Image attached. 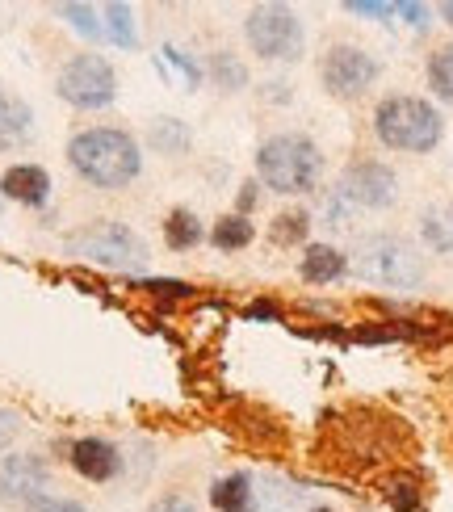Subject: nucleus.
<instances>
[{
    "label": "nucleus",
    "instance_id": "obj_1",
    "mask_svg": "<svg viewBox=\"0 0 453 512\" xmlns=\"http://www.w3.org/2000/svg\"><path fill=\"white\" fill-rule=\"evenodd\" d=\"M68 164L97 189H126L139 177L143 152L135 135L118 131V126H89V131L72 135Z\"/></svg>",
    "mask_w": 453,
    "mask_h": 512
},
{
    "label": "nucleus",
    "instance_id": "obj_2",
    "mask_svg": "<svg viewBox=\"0 0 453 512\" xmlns=\"http://www.w3.org/2000/svg\"><path fill=\"white\" fill-rule=\"evenodd\" d=\"M256 173L273 194H311L323 177V156L307 135H273L256 152Z\"/></svg>",
    "mask_w": 453,
    "mask_h": 512
},
{
    "label": "nucleus",
    "instance_id": "obj_3",
    "mask_svg": "<svg viewBox=\"0 0 453 512\" xmlns=\"http://www.w3.org/2000/svg\"><path fill=\"white\" fill-rule=\"evenodd\" d=\"M374 131L386 147L395 152H433L445 135V122H441V110L428 105L424 97H386L378 110H374Z\"/></svg>",
    "mask_w": 453,
    "mask_h": 512
},
{
    "label": "nucleus",
    "instance_id": "obj_4",
    "mask_svg": "<svg viewBox=\"0 0 453 512\" xmlns=\"http://www.w3.org/2000/svg\"><path fill=\"white\" fill-rule=\"evenodd\" d=\"M353 273L370 286L416 290L424 282V256L403 236H370V240H361L357 252H353Z\"/></svg>",
    "mask_w": 453,
    "mask_h": 512
},
{
    "label": "nucleus",
    "instance_id": "obj_5",
    "mask_svg": "<svg viewBox=\"0 0 453 512\" xmlns=\"http://www.w3.org/2000/svg\"><path fill=\"white\" fill-rule=\"evenodd\" d=\"M68 252L80 261H93L105 269H143L147 265V244L139 240V231H131L126 223H97L84 227L80 236L68 240Z\"/></svg>",
    "mask_w": 453,
    "mask_h": 512
},
{
    "label": "nucleus",
    "instance_id": "obj_6",
    "mask_svg": "<svg viewBox=\"0 0 453 512\" xmlns=\"http://www.w3.org/2000/svg\"><path fill=\"white\" fill-rule=\"evenodd\" d=\"M248 47L261 59H298L307 47V30H302L298 13H290L286 5H261L252 9L244 21Z\"/></svg>",
    "mask_w": 453,
    "mask_h": 512
},
{
    "label": "nucleus",
    "instance_id": "obj_7",
    "mask_svg": "<svg viewBox=\"0 0 453 512\" xmlns=\"http://www.w3.org/2000/svg\"><path fill=\"white\" fill-rule=\"evenodd\" d=\"M55 89L76 110H105L118 97V76L101 55H72L63 63Z\"/></svg>",
    "mask_w": 453,
    "mask_h": 512
},
{
    "label": "nucleus",
    "instance_id": "obj_8",
    "mask_svg": "<svg viewBox=\"0 0 453 512\" xmlns=\"http://www.w3.org/2000/svg\"><path fill=\"white\" fill-rule=\"evenodd\" d=\"M319 76H323V89H328L332 97L353 101V97L374 89V80L382 76V63L370 51L353 47V42H340V47H332L328 55H323Z\"/></svg>",
    "mask_w": 453,
    "mask_h": 512
},
{
    "label": "nucleus",
    "instance_id": "obj_9",
    "mask_svg": "<svg viewBox=\"0 0 453 512\" xmlns=\"http://www.w3.org/2000/svg\"><path fill=\"white\" fill-rule=\"evenodd\" d=\"M336 194H340L344 202H349V206L386 210V206H391V202L399 198V177H395L386 164H378V160H361V164H353L349 173L340 177Z\"/></svg>",
    "mask_w": 453,
    "mask_h": 512
},
{
    "label": "nucleus",
    "instance_id": "obj_10",
    "mask_svg": "<svg viewBox=\"0 0 453 512\" xmlns=\"http://www.w3.org/2000/svg\"><path fill=\"white\" fill-rule=\"evenodd\" d=\"M47 483H51V466L47 458L38 454H9L0 462V500L5 504H34L47 496Z\"/></svg>",
    "mask_w": 453,
    "mask_h": 512
},
{
    "label": "nucleus",
    "instance_id": "obj_11",
    "mask_svg": "<svg viewBox=\"0 0 453 512\" xmlns=\"http://www.w3.org/2000/svg\"><path fill=\"white\" fill-rule=\"evenodd\" d=\"M72 471L80 479H89V483H110L118 471H122V458H118V445L110 441H101V437H80L72 450Z\"/></svg>",
    "mask_w": 453,
    "mask_h": 512
},
{
    "label": "nucleus",
    "instance_id": "obj_12",
    "mask_svg": "<svg viewBox=\"0 0 453 512\" xmlns=\"http://www.w3.org/2000/svg\"><path fill=\"white\" fill-rule=\"evenodd\" d=\"M0 198H13L21 206H47L51 198V177L38 164H13L0 177Z\"/></svg>",
    "mask_w": 453,
    "mask_h": 512
},
{
    "label": "nucleus",
    "instance_id": "obj_13",
    "mask_svg": "<svg viewBox=\"0 0 453 512\" xmlns=\"http://www.w3.org/2000/svg\"><path fill=\"white\" fill-rule=\"evenodd\" d=\"M349 269V261H344V252H336L332 244H307V252H302V282H311V286H328L336 282V277Z\"/></svg>",
    "mask_w": 453,
    "mask_h": 512
},
{
    "label": "nucleus",
    "instance_id": "obj_14",
    "mask_svg": "<svg viewBox=\"0 0 453 512\" xmlns=\"http://www.w3.org/2000/svg\"><path fill=\"white\" fill-rule=\"evenodd\" d=\"M34 135V114L26 101L9 97L5 89H0V147H17L26 143Z\"/></svg>",
    "mask_w": 453,
    "mask_h": 512
},
{
    "label": "nucleus",
    "instance_id": "obj_15",
    "mask_svg": "<svg viewBox=\"0 0 453 512\" xmlns=\"http://www.w3.org/2000/svg\"><path fill=\"white\" fill-rule=\"evenodd\" d=\"M210 504H214V512H252V504H256L252 475L235 471V475L219 479V483L210 487Z\"/></svg>",
    "mask_w": 453,
    "mask_h": 512
},
{
    "label": "nucleus",
    "instance_id": "obj_16",
    "mask_svg": "<svg viewBox=\"0 0 453 512\" xmlns=\"http://www.w3.org/2000/svg\"><path fill=\"white\" fill-rule=\"evenodd\" d=\"M420 236L424 244L441 252V256H453V206H428L420 215Z\"/></svg>",
    "mask_w": 453,
    "mask_h": 512
},
{
    "label": "nucleus",
    "instance_id": "obj_17",
    "mask_svg": "<svg viewBox=\"0 0 453 512\" xmlns=\"http://www.w3.org/2000/svg\"><path fill=\"white\" fill-rule=\"evenodd\" d=\"M164 244L172 252H189V248H198L202 244V223L193 210L177 206V210H168V219H164Z\"/></svg>",
    "mask_w": 453,
    "mask_h": 512
},
{
    "label": "nucleus",
    "instance_id": "obj_18",
    "mask_svg": "<svg viewBox=\"0 0 453 512\" xmlns=\"http://www.w3.org/2000/svg\"><path fill=\"white\" fill-rule=\"evenodd\" d=\"M252 240H256V227L244 215H223L219 223H214V231H210V244L219 248V252H240Z\"/></svg>",
    "mask_w": 453,
    "mask_h": 512
},
{
    "label": "nucleus",
    "instance_id": "obj_19",
    "mask_svg": "<svg viewBox=\"0 0 453 512\" xmlns=\"http://www.w3.org/2000/svg\"><path fill=\"white\" fill-rule=\"evenodd\" d=\"M210 80L219 84V89H227V93H240L244 84H248L244 59L231 55V51H214V55H210Z\"/></svg>",
    "mask_w": 453,
    "mask_h": 512
},
{
    "label": "nucleus",
    "instance_id": "obj_20",
    "mask_svg": "<svg viewBox=\"0 0 453 512\" xmlns=\"http://www.w3.org/2000/svg\"><path fill=\"white\" fill-rule=\"evenodd\" d=\"M151 147L156 152H164V156H181L185 147H189V126L181 122V118H160L156 126H151Z\"/></svg>",
    "mask_w": 453,
    "mask_h": 512
},
{
    "label": "nucleus",
    "instance_id": "obj_21",
    "mask_svg": "<svg viewBox=\"0 0 453 512\" xmlns=\"http://www.w3.org/2000/svg\"><path fill=\"white\" fill-rule=\"evenodd\" d=\"M307 231H311V215H307V210H286V215L273 219L269 236H273V244L290 248V244H298V240H307Z\"/></svg>",
    "mask_w": 453,
    "mask_h": 512
},
{
    "label": "nucleus",
    "instance_id": "obj_22",
    "mask_svg": "<svg viewBox=\"0 0 453 512\" xmlns=\"http://www.w3.org/2000/svg\"><path fill=\"white\" fill-rule=\"evenodd\" d=\"M428 84H433L445 101H453V42H445V47L428 55Z\"/></svg>",
    "mask_w": 453,
    "mask_h": 512
},
{
    "label": "nucleus",
    "instance_id": "obj_23",
    "mask_svg": "<svg viewBox=\"0 0 453 512\" xmlns=\"http://www.w3.org/2000/svg\"><path fill=\"white\" fill-rule=\"evenodd\" d=\"M105 17H110V26H105V34H110L118 47H126L131 51L135 42H139V34H135V13L126 9V5H105Z\"/></svg>",
    "mask_w": 453,
    "mask_h": 512
},
{
    "label": "nucleus",
    "instance_id": "obj_24",
    "mask_svg": "<svg viewBox=\"0 0 453 512\" xmlns=\"http://www.w3.org/2000/svg\"><path fill=\"white\" fill-rule=\"evenodd\" d=\"M59 17H68L72 26H76L80 34H89V38H101V34H105V26L97 21V13H93L89 5H59Z\"/></svg>",
    "mask_w": 453,
    "mask_h": 512
},
{
    "label": "nucleus",
    "instance_id": "obj_25",
    "mask_svg": "<svg viewBox=\"0 0 453 512\" xmlns=\"http://www.w3.org/2000/svg\"><path fill=\"white\" fill-rule=\"evenodd\" d=\"M26 512H89V508L76 504V500H63V496H42V500H34Z\"/></svg>",
    "mask_w": 453,
    "mask_h": 512
},
{
    "label": "nucleus",
    "instance_id": "obj_26",
    "mask_svg": "<svg viewBox=\"0 0 453 512\" xmlns=\"http://www.w3.org/2000/svg\"><path fill=\"white\" fill-rule=\"evenodd\" d=\"M164 63H172V68H181L185 72V80H189V89H193V84H198L202 80V72H198V63H189L177 47H164Z\"/></svg>",
    "mask_w": 453,
    "mask_h": 512
},
{
    "label": "nucleus",
    "instance_id": "obj_27",
    "mask_svg": "<svg viewBox=\"0 0 453 512\" xmlns=\"http://www.w3.org/2000/svg\"><path fill=\"white\" fill-rule=\"evenodd\" d=\"M349 13H357V17H395V5H378V0H349Z\"/></svg>",
    "mask_w": 453,
    "mask_h": 512
},
{
    "label": "nucleus",
    "instance_id": "obj_28",
    "mask_svg": "<svg viewBox=\"0 0 453 512\" xmlns=\"http://www.w3.org/2000/svg\"><path fill=\"white\" fill-rule=\"evenodd\" d=\"M139 290H147V294H172V298L189 294L185 282H168V277H156V282H139Z\"/></svg>",
    "mask_w": 453,
    "mask_h": 512
},
{
    "label": "nucleus",
    "instance_id": "obj_29",
    "mask_svg": "<svg viewBox=\"0 0 453 512\" xmlns=\"http://www.w3.org/2000/svg\"><path fill=\"white\" fill-rule=\"evenodd\" d=\"M395 13L412 21L416 30H424V26H428V9H424V5H412V0H403V5H395Z\"/></svg>",
    "mask_w": 453,
    "mask_h": 512
},
{
    "label": "nucleus",
    "instance_id": "obj_30",
    "mask_svg": "<svg viewBox=\"0 0 453 512\" xmlns=\"http://www.w3.org/2000/svg\"><path fill=\"white\" fill-rule=\"evenodd\" d=\"M151 512H198V508H193L185 496H164V500L151 504Z\"/></svg>",
    "mask_w": 453,
    "mask_h": 512
},
{
    "label": "nucleus",
    "instance_id": "obj_31",
    "mask_svg": "<svg viewBox=\"0 0 453 512\" xmlns=\"http://www.w3.org/2000/svg\"><path fill=\"white\" fill-rule=\"evenodd\" d=\"M17 429H21V424H17V416L0 408V450H5V445L17 437Z\"/></svg>",
    "mask_w": 453,
    "mask_h": 512
},
{
    "label": "nucleus",
    "instance_id": "obj_32",
    "mask_svg": "<svg viewBox=\"0 0 453 512\" xmlns=\"http://www.w3.org/2000/svg\"><path fill=\"white\" fill-rule=\"evenodd\" d=\"M252 206H256V181H248V185H244V194H240V215H244V219H248V210H252Z\"/></svg>",
    "mask_w": 453,
    "mask_h": 512
},
{
    "label": "nucleus",
    "instance_id": "obj_33",
    "mask_svg": "<svg viewBox=\"0 0 453 512\" xmlns=\"http://www.w3.org/2000/svg\"><path fill=\"white\" fill-rule=\"evenodd\" d=\"M441 17H445V26H453V0H445V5H441Z\"/></svg>",
    "mask_w": 453,
    "mask_h": 512
},
{
    "label": "nucleus",
    "instance_id": "obj_34",
    "mask_svg": "<svg viewBox=\"0 0 453 512\" xmlns=\"http://www.w3.org/2000/svg\"><path fill=\"white\" fill-rule=\"evenodd\" d=\"M311 512H332V508H311Z\"/></svg>",
    "mask_w": 453,
    "mask_h": 512
}]
</instances>
